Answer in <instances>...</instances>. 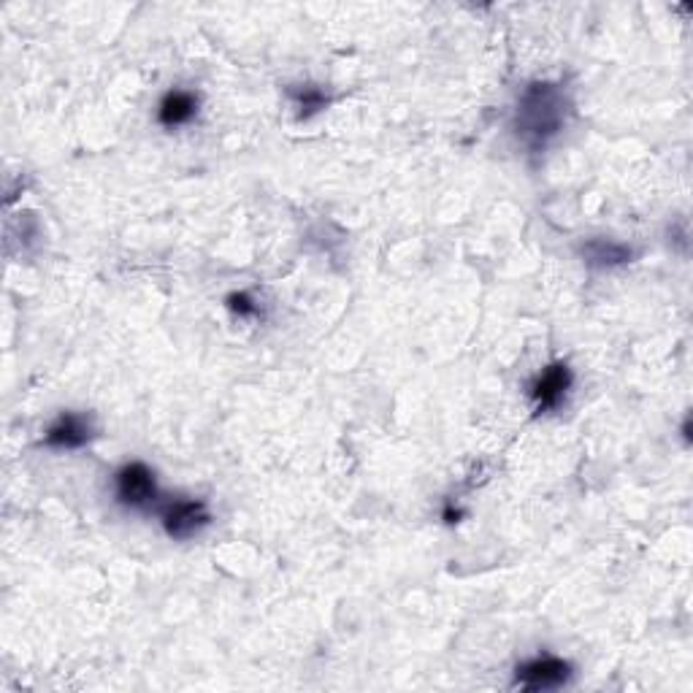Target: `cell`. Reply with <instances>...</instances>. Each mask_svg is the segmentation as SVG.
<instances>
[{"mask_svg":"<svg viewBox=\"0 0 693 693\" xmlns=\"http://www.w3.org/2000/svg\"><path fill=\"white\" fill-rule=\"evenodd\" d=\"M566 122V98L555 85H531L517 103L515 128L531 149L545 147Z\"/></svg>","mask_w":693,"mask_h":693,"instance_id":"cell-1","label":"cell"},{"mask_svg":"<svg viewBox=\"0 0 693 693\" xmlns=\"http://www.w3.org/2000/svg\"><path fill=\"white\" fill-rule=\"evenodd\" d=\"M115 496L128 509H152L160 502V488L155 472L147 464H125L115 474Z\"/></svg>","mask_w":693,"mask_h":693,"instance_id":"cell-2","label":"cell"},{"mask_svg":"<svg viewBox=\"0 0 693 693\" xmlns=\"http://www.w3.org/2000/svg\"><path fill=\"white\" fill-rule=\"evenodd\" d=\"M572 680V666L555 655H536L515 670V685L523 691H555Z\"/></svg>","mask_w":693,"mask_h":693,"instance_id":"cell-3","label":"cell"},{"mask_svg":"<svg viewBox=\"0 0 693 693\" xmlns=\"http://www.w3.org/2000/svg\"><path fill=\"white\" fill-rule=\"evenodd\" d=\"M572 388V368L566 364H551L542 368L531 383L528 396L539 415L558 409L566 402V393Z\"/></svg>","mask_w":693,"mask_h":693,"instance_id":"cell-4","label":"cell"},{"mask_svg":"<svg viewBox=\"0 0 693 693\" xmlns=\"http://www.w3.org/2000/svg\"><path fill=\"white\" fill-rule=\"evenodd\" d=\"M211 523V512L196 498H179L164 507V528L171 539L187 542L198 536Z\"/></svg>","mask_w":693,"mask_h":693,"instance_id":"cell-5","label":"cell"},{"mask_svg":"<svg viewBox=\"0 0 693 693\" xmlns=\"http://www.w3.org/2000/svg\"><path fill=\"white\" fill-rule=\"evenodd\" d=\"M92 436H96V428H92L90 417L77 415V412H62L43 434V445L58 449V453H71V449H82Z\"/></svg>","mask_w":693,"mask_h":693,"instance_id":"cell-6","label":"cell"},{"mask_svg":"<svg viewBox=\"0 0 693 693\" xmlns=\"http://www.w3.org/2000/svg\"><path fill=\"white\" fill-rule=\"evenodd\" d=\"M198 115V96L190 90H168L158 106V122L174 130L190 125Z\"/></svg>","mask_w":693,"mask_h":693,"instance_id":"cell-7","label":"cell"},{"mask_svg":"<svg viewBox=\"0 0 693 693\" xmlns=\"http://www.w3.org/2000/svg\"><path fill=\"white\" fill-rule=\"evenodd\" d=\"M583 258H585V264L593 268L623 266L632 260V247L621 245V241H612V239H591L583 245Z\"/></svg>","mask_w":693,"mask_h":693,"instance_id":"cell-8","label":"cell"},{"mask_svg":"<svg viewBox=\"0 0 693 693\" xmlns=\"http://www.w3.org/2000/svg\"><path fill=\"white\" fill-rule=\"evenodd\" d=\"M290 98L296 101V109H301V117L317 115V111L326 109V103H328L326 92L315 85H304V87H298V90H290Z\"/></svg>","mask_w":693,"mask_h":693,"instance_id":"cell-9","label":"cell"},{"mask_svg":"<svg viewBox=\"0 0 693 693\" xmlns=\"http://www.w3.org/2000/svg\"><path fill=\"white\" fill-rule=\"evenodd\" d=\"M228 309L236 311L239 317H255L260 311L247 293H234V296H228Z\"/></svg>","mask_w":693,"mask_h":693,"instance_id":"cell-10","label":"cell"}]
</instances>
